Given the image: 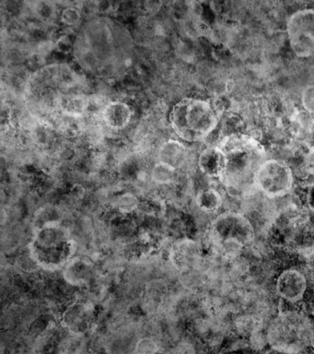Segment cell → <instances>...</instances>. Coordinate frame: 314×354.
I'll list each match as a JSON object with an SVG mask.
<instances>
[{
  "mask_svg": "<svg viewBox=\"0 0 314 354\" xmlns=\"http://www.w3.org/2000/svg\"><path fill=\"white\" fill-rule=\"evenodd\" d=\"M224 152L226 167L222 177L228 189L247 190L248 195L255 188L256 171L266 160V151L259 141L244 134H233L224 138L219 146Z\"/></svg>",
  "mask_w": 314,
  "mask_h": 354,
  "instance_id": "6da1fadb",
  "label": "cell"
},
{
  "mask_svg": "<svg viewBox=\"0 0 314 354\" xmlns=\"http://www.w3.org/2000/svg\"><path fill=\"white\" fill-rule=\"evenodd\" d=\"M313 330V324L305 312L281 310L267 326V342L277 353L300 354L311 345Z\"/></svg>",
  "mask_w": 314,
  "mask_h": 354,
  "instance_id": "7a4b0ae2",
  "label": "cell"
},
{
  "mask_svg": "<svg viewBox=\"0 0 314 354\" xmlns=\"http://www.w3.org/2000/svg\"><path fill=\"white\" fill-rule=\"evenodd\" d=\"M217 122V111L205 100H181L170 113L173 129L179 138L189 142L205 140L216 129Z\"/></svg>",
  "mask_w": 314,
  "mask_h": 354,
  "instance_id": "3957f363",
  "label": "cell"
},
{
  "mask_svg": "<svg viewBox=\"0 0 314 354\" xmlns=\"http://www.w3.org/2000/svg\"><path fill=\"white\" fill-rule=\"evenodd\" d=\"M255 226L242 212L222 213L211 225V236L217 250L228 261L238 259L244 248L255 242Z\"/></svg>",
  "mask_w": 314,
  "mask_h": 354,
  "instance_id": "277c9868",
  "label": "cell"
},
{
  "mask_svg": "<svg viewBox=\"0 0 314 354\" xmlns=\"http://www.w3.org/2000/svg\"><path fill=\"white\" fill-rule=\"evenodd\" d=\"M30 252L38 265L53 270L64 265L72 256L73 240L59 221L46 224L35 231Z\"/></svg>",
  "mask_w": 314,
  "mask_h": 354,
  "instance_id": "5b68a950",
  "label": "cell"
},
{
  "mask_svg": "<svg viewBox=\"0 0 314 354\" xmlns=\"http://www.w3.org/2000/svg\"><path fill=\"white\" fill-rule=\"evenodd\" d=\"M253 184L267 198L274 201L284 198L293 189V171L283 160H266L256 171Z\"/></svg>",
  "mask_w": 314,
  "mask_h": 354,
  "instance_id": "8992f818",
  "label": "cell"
},
{
  "mask_svg": "<svg viewBox=\"0 0 314 354\" xmlns=\"http://www.w3.org/2000/svg\"><path fill=\"white\" fill-rule=\"evenodd\" d=\"M291 48L297 57L314 55V10L304 8L292 14L286 24Z\"/></svg>",
  "mask_w": 314,
  "mask_h": 354,
  "instance_id": "52a82bcc",
  "label": "cell"
},
{
  "mask_svg": "<svg viewBox=\"0 0 314 354\" xmlns=\"http://www.w3.org/2000/svg\"><path fill=\"white\" fill-rule=\"evenodd\" d=\"M308 282L306 274L295 268H288L279 273L275 279V293L284 303L299 304L304 300Z\"/></svg>",
  "mask_w": 314,
  "mask_h": 354,
  "instance_id": "ba28073f",
  "label": "cell"
},
{
  "mask_svg": "<svg viewBox=\"0 0 314 354\" xmlns=\"http://www.w3.org/2000/svg\"><path fill=\"white\" fill-rule=\"evenodd\" d=\"M95 319L92 307L86 303L70 304L62 314V325L72 334H84L89 330Z\"/></svg>",
  "mask_w": 314,
  "mask_h": 354,
  "instance_id": "9c48e42d",
  "label": "cell"
},
{
  "mask_svg": "<svg viewBox=\"0 0 314 354\" xmlns=\"http://www.w3.org/2000/svg\"><path fill=\"white\" fill-rule=\"evenodd\" d=\"M198 167L206 176L222 178L226 167L224 152L219 147L206 148L198 158Z\"/></svg>",
  "mask_w": 314,
  "mask_h": 354,
  "instance_id": "30bf717a",
  "label": "cell"
},
{
  "mask_svg": "<svg viewBox=\"0 0 314 354\" xmlns=\"http://www.w3.org/2000/svg\"><path fill=\"white\" fill-rule=\"evenodd\" d=\"M132 109L128 104L122 102H111L104 106L103 110V119L106 126L110 129L120 130L126 129L130 123Z\"/></svg>",
  "mask_w": 314,
  "mask_h": 354,
  "instance_id": "8fae6325",
  "label": "cell"
},
{
  "mask_svg": "<svg viewBox=\"0 0 314 354\" xmlns=\"http://www.w3.org/2000/svg\"><path fill=\"white\" fill-rule=\"evenodd\" d=\"M159 162L166 163L172 167H181L186 160V148L180 141L170 140L162 144L159 149Z\"/></svg>",
  "mask_w": 314,
  "mask_h": 354,
  "instance_id": "7c38bea8",
  "label": "cell"
},
{
  "mask_svg": "<svg viewBox=\"0 0 314 354\" xmlns=\"http://www.w3.org/2000/svg\"><path fill=\"white\" fill-rule=\"evenodd\" d=\"M57 105L66 115L79 118L89 109L90 99L84 94H65L59 97Z\"/></svg>",
  "mask_w": 314,
  "mask_h": 354,
  "instance_id": "4fadbf2b",
  "label": "cell"
},
{
  "mask_svg": "<svg viewBox=\"0 0 314 354\" xmlns=\"http://www.w3.org/2000/svg\"><path fill=\"white\" fill-rule=\"evenodd\" d=\"M195 202L202 212L213 213L222 206L223 199L219 191L215 188L208 187L204 188L198 192Z\"/></svg>",
  "mask_w": 314,
  "mask_h": 354,
  "instance_id": "5bb4252c",
  "label": "cell"
},
{
  "mask_svg": "<svg viewBox=\"0 0 314 354\" xmlns=\"http://www.w3.org/2000/svg\"><path fill=\"white\" fill-rule=\"evenodd\" d=\"M90 276V268L84 260H72L66 267L65 278L71 284L78 285L84 283Z\"/></svg>",
  "mask_w": 314,
  "mask_h": 354,
  "instance_id": "9a60e30c",
  "label": "cell"
},
{
  "mask_svg": "<svg viewBox=\"0 0 314 354\" xmlns=\"http://www.w3.org/2000/svg\"><path fill=\"white\" fill-rule=\"evenodd\" d=\"M176 169L166 163L159 162L151 169L150 176L156 184L168 185L175 180Z\"/></svg>",
  "mask_w": 314,
  "mask_h": 354,
  "instance_id": "2e32d148",
  "label": "cell"
},
{
  "mask_svg": "<svg viewBox=\"0 0 314 354\" xmlns=\"http://www.w3.org/2000/svg\"><path fill=\"white\" fill-rule=\"evenodd\" d=\"M139 206V198L131 193L122 194L115 201V207L120 212L125 213V214L133 212Z\"/></svg>",
  "mask_w": 314,
  "mask_h": 354,
  "instance_id": "e0dca14e",
  "label": "cell"
},
{
  "mask_svg": "<svg viewBox=\"0 0 314 354\" xmlns=\"http://www.w3.org/2000/svg\"><path fill=\"white\" fill-rule=\"evenodd\" d=\"M303 109L308 115H314V85L307 86L302 93Z\"/></svg>",
  "mask_w": 314,
  "mask_h": 354,
  "instance_id": "ac0fdd59",
  "label": "cell"
},
{
  "mask_svg": "<svg viewBox=\"0 0 314 354\" xmlns=\"http://www.w3.org/2000/svg\"><path fill=\"white\" fill-rule=\"evenodd\" d=\"M158 345L151 339L139 340L137 345V354H157L158 353Z\"/></svg>",
  "mask_w": 314,
  "mask_h": 354,
  "instance_id": "d6986e66",
  "label": "cell"
},
{
  "mask_svg": "<svg viewBox=\"0 0 314 354\" xmlns=\"http://www.w3.org/2000/svg\"><path fill=\"white\" fill-rule=\"evenodd\" d=\"M62 19L65 24L70 25L75 24L79 19V11L73 8H66L62 13Z\"/></svg>",
  "mask_w": 314,
  "mask_h": 354,
  "instance_id": "ffe728a7",
  "label": "cell"
},
{
  "mask_svg": "<svg viewBox=\"0 0 314 354\" xmlns=\"http://www.w3.org/2000/svg\"><path fill=\"white\" fill-rule=\"evenodd\" d=\"M305 166L308 171L314 174V147L308 149L305 156Z\"/></svg>",
  "mask_w": 314,
  "mask_h": 354,
  "instance_id": "44dd1931",
  "label": "cell"
},
{
  "mask_svg": "<svg viewBox=\"0 0 314 354\" xmlns=\"http://www.w3.org/2000/svg\"><path fill=\"white\" fill-rule=\"evenodd\" d=\"M306 202H307L308 209L314 213V183L308 187L307 194H306Z\"/></svg>",
  "mask_w": 314,
  "mask_h": 354,
  "instance_id": "7402d4cb",
  "label": "cell"
},
{
  "mask_svg": "<svg viewBox=\"0 0 314 354\" xmlns=\"http://www.w3.org/2000/svg\"><path fill=\"white\" fill-rule=\"evenodd\" d=\"M230 354H239V353H230ZM239 354H241V353H239Z\"/></svg>",
  "mask_w": 314,
  "mask_h": 354,
  "instance_id": "603a6c76",
  "label": "cell"
}]
</instances>
